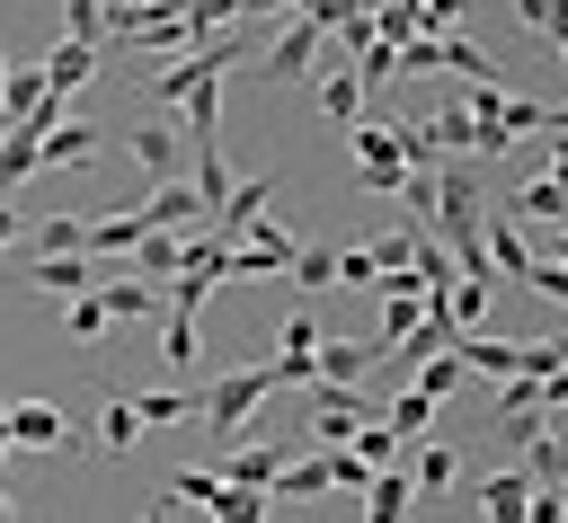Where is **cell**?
I'll list each match as a JSON object with an SVG mask.
<instances>
[{
	"label": "cell",
	"instance_id": "cell-7",
	"mask_svg": "<svg viewBox=\"0 0 568 523\" xmlns=\"http://www.w3.org/2000/svg\"><path fill=\"white\" fill-rule=\"evenodd\" d=\"M133 222H142V230H204V195H195L186 177H160V186L142 195Z\"/></svg>",
	"mask_w": 568,
	"mask_h": 523
},
{
	"label": "cell",
	"instance_id": "cell-22",
	"mask_svg": "<svg viewBox=\"0 0 568 523\" xmlns=\"http://www.w3.org/2000/svg\"><path fill=\"white\" fill-rule=\"evenodd\" d=\"M36 284L62 293V301H80L89 293V257H36Z\"/></svg>",
	"mask_w": 568,
	"mask_h": 523
},
{
	"label": "cell",
	"instance_id": "cell-29",
	"mask_svg": "<svg viewBox=\"0 0 568 523\" xmlns=\"http://www.w3.org/2000/svg\"><path fill=\"white\" fill-rule=\"evenodd\" d=\"M515 18H524L541 44H568V0H515Z\"/></svg>",
	"mask_w": 568,
	"mask_h": 523
},
{
	"label": "cell",
	"instance_id": "cell-11",
	"mask_svg": "<svg viewBox=\"0 0 568 523\" xmlns=\"http://www.w3.org/2000/svg\"><path fill=\"white\" fill-rule=\"evenodd\" d=\"M408 505H417V488H408V470H399V461L364 479V523H408Z\"/></svg>",
	"mask_w": 568,
	"mask_h": 523
},
{
	"label": "cell",
	"instance_id": "cell-1",
	"mask_svg": "<svg viewBox=\"0 0 568 523\" xmlns=\"http://www.w3.org/2000/svg\"><path fill=\"white\" fill-rule=\"evenodd\" d=\"M257 399H275V363H240V372H213V381H204V408H195V417H204L213 434H240Z\"/></svg>",
	"mask_w": 568,
	"mask_h": 523
},
{
	"label": "cell",
	"instance_id": "cell-21",
	"mask_svg": "<svg viewBox=\"0 0 568 523\" xmlns=\"http://www.w3.org/2000/svg\"><path fill=\"white\" fill-rule=\"evenodd\" d=\"M204 514H213V523H266V488H213Z\"/></svg>",
	"mask_w": 568,
	"mask_h": 523
},
{
	"label": "cell",
	"instance_id": "cell-41",
	"mask_svg": "<svg viewBox=\"0 0 568 523\" xmlns=\"http://www.w3.org/2000/svg\"><path fill=\"white\" fill-rule=\"evenodd\" d=\"M142 523H169V505H151V514H142Z\"/></svg>",
	"mask_w": 568,
	"mask_h": 523
},
{
	"label": "cell",
	"instance_id": "cell-25",
	"mask_svg": "<svg viewBox=\"0 0 568 523\" xmlns=\"http://www.w3.org/2000/svg\"><path fill=\"white\" fill-rule=\"evenodd\" d=\"M346 71H355V89H364V98H373V89H382V80H390V71H399V44H382V35H373V44H364V53H355V62H346Z\"/></svg>",
	"mask_w": 568,
	"mask_h": 523
},
{
	"label": "cell",
	"instance_id": "cell-43",
	"mask_svg": "<svg viewBox=\"0 0 568 523\" xmlns=\"http://www.w3.org/2000/svg\"><path fill=\"white\" fill-rule=\"evenodd\" d=\"M0 452H9V434H0Z\"/></svg>",
	"mask_w": 568,
	"mask_h": 523
},
{
	"label": "cell",
	"instance_id": "cell-14",
	"mask_svg": "<svg viewBox=\"0 0 568 523\" xmlns=\"http://www.w3.org/2000/svg\"><path fill=\"white\" fill-rule=\"evenodd\" d=\"M27 239V257H89L80 239H89V222L80 213H53V222H36V230H18Z\"/></svg>",
	"mask_w": 568,
	"mask_h": 523
},
{
	"label": "cell",
	"instance_id": "cell-13",
	"mask_svg": "<svg viewBox=\"0 0 568 523\" xmlns=\"http://www.w3.org/2000/svg\"><path fill=\"white\" fill-rule=\"evenodd\" d=\"M320 115H328L337 133H346V124H364V89H355V71H346V62H328V71H320Z\"/></svg>",
	"mask_w": 568,
	"mask_h": 523
},
{
	"label": "cell",
	"instance_id": "cell-5",
	"mask_svg": "<svg viewBox=\"0 0 568 523\" xmlns=\"http://www.w3.org/2000/svg\"><path fill=\"white\" fill-rule=\"evenodd\" d=\"M320 44H328V35H320L311 18H293V27H284L266 53H257V71H266L275 89H284V80H311V71H320Z\"/></svg>",
	"mask_w": 568,
	"mask_h": 523
},
{
	"label": "cell",
	"instance_id": "cell-23",
	"mask_svg": "<svg viewBox=\"0 0 568 523\" xmlns=\"http://www.w3.org/2000/svg\"><path fill=\"white\" fill-rule=\"evenodd\" d=\"M462 381H470V372H462V363H453V355H426V363H417V372H408V390H417V399H453V390H462Z\"/></svg>",
	"mask_w": 568,
	"mask_h": 523
},
{
	"label": "cell",
	"instance_id": "cell-18",
	"mask_svg": "<svg viewBox=\"0 0 568 523\" xmlns=\"http://www.w3.org/2000/svg\"><path fill=\"white\" fill-rule=\"evenodd\" d=\"M169 319H160V355H169V372H195V310H178V301H160Z\"/></svg>",
	"mask_w": 568,
	"mask_h": 523
},
{
	"label": "cell",
	"instance_id": "cell-34",
	"mask_svg": "<svg viewBox=\"0 0 568 523\" xmlns=\"http://www.w3.org/2000/svg\"><path fill=\"white\" fill-rule=\"evenodd\" d=\"M62 328H71V337H80V346H89V337H98V328H106V310H98V293H80V301H71V310H62Z\"/></svg>",
	"mask_w": 568,
	"mask_h": 523
},
{
	"label": "cell",
	"instance_id": "cell-9",
	"mask_svg": "<svg viewBox=\"0 0 568 523\" xmlns=\"http://www.w3.org/2000/svg\"><path fill=\"white\" fill-rule=\"evenodd\" d=\"M275 470H284V443H231V452H213L222 488H275Z\"/></svg>",
	"mask_w": 568,
	"mask_h": 523
},
{
	"label": "cell",
	"instance_id": "cell-17",
	"mask_svg": "<svg viewBox=\"0 0 568 523\" xmlns=\"http://www.w3.org/2000/svg\"><path fill=\"white\" fill-rule=\"evenodd\" d=\"M36 177V133H18V124H0V204L18 195Z\"/></svg>",
	"mask_w": 568,
	"mask_h": 523
},
{
	"label": "cell",
	"instance_id": "cell-20",
	"mask_svg": "<svg viewBox=\"0 0 568 523\" xmlns=\"http://www.w3.org/2000/svg\"><path fill=\"white\" fill-rule=\"evenodd\" d=\"M515 470H524V488H559V470H568V452H559V434H532Z\"/></svg>",
	"mask_w": 568,
	"mask_h": 523
},
{
	"label": "cell",
	"instance_id": "cell-16",
	"mask_svg": "<svg viewBox=\"0 0 568 523\" xmlns=\"http://www.w3.org/2000/svg\"><path fill=\"white\" fill-rule=\"evenodd\" d=\"M524 496H532L524 470H488L479 479V523H524Z\"/></svg>",
	"mask_w": 568,
	"mask_h": 523
},
{
	"label": "cell",
	"instance_id": "cell-26",
	"mask_svg": "<svg viewBox=\"0 0 568 523\" xmlns=\"http://www.w3.org/2000/svg\"><path fill=\"white\" fill-rule=\"evenodd\" d=\"M133 239H142V222H133V213H98L80 248H89V257H106V248H133Z\"/></svg>",
	"mask_w": 568,
	"mask_h": 523
},
{
	"label": "cell",
	"instance_id": "cell-12",
	"mask_svg": "<svg viewBox=\"0 0 568 523\" xmlns=\"http://www.w3.org/2000/svg\"><path fill=\"white\" fill-rule=\"evenodd\" d=\"M36 71H44V89H53L62 106H71V89H80V80L98 71V44H71V35H62V44H53V53L36 62Z\"/></svg>",
	"mask_w": 568,
	"mask_h": 523
},
{
	"label": "cell",
	"instance_id": "cell-15",
	"mask_svg": "<svg viewBox=\"0 0 568 523\" xmlns=\"http://www.w3.org/2000/svg\"><path fill=\"white\" fill-rule=\"evenodd\" d=\"M195 408H204V381H178V390H142V399H133L142 425H186Z\"/></svg>",
	"mask_w": 568,
	"mask_h": 523
},
{
	"label": "cell",
	"instance_id": "cell-24",
	"mask_svg": "<svg viewBox=\"0 0 568 523\" xmlns=\"http://www.w3.org/2000/svg\"><path fill=\"white\" fill-rule=\"evenodd\" d=\"M133 434H142V417H133V399H106V417H98V452L115 461V452H133Z\"/></svg>",
	"mask_w": 568,
	"mask_h": 523
},
{
	"label": "cell",
	"instance_id": "cell-39",
	"mask_svg": "<svg viewBox=\"0 0 568 523\" xmlns=\"http://www.w3.org/2000/svg\"><path fill=\"white\" fill-rule=\"evenodd\" d=\"M9 239H18V213H9V204H0V248H9Z\"/></svg>",
	"mask_w": 568,
	"mask_h": 523
},
{
	"label": "cell",
	"instance_id": "cell-2",
	"mask_svg": "<svg viewBox=\"0 0 568 523\" xmlns=\"http://www.w3.org/2000/svg\"><path fill=\"white\" fill-rule=\"evenodd\" d=\"M497 213H506V222H532V230H568V177H559V151H550L532 177H515V186L497 195Z\"/></svg>",
	"mask_w": 568,
	"mask_h": 523
},
{
	"label": "cell",
	"instance_id": "cell-32",
	"mask_svg": "<svg viewBox=\"0 0 568 523\" xmlns=\"http://www.w3.org/2000/svg\"><path fill=\"white\" fill-rule=\"evenodd\" d=\"M293 284H337V248H293Z\"/></svg>",
	"mask_w": 568,
	"mask_h": 523
},
{
	"label": "cell",
	"instance_id": "cell-19",
	"mask_svg": "<svg viewBox=\"0 0 568 523\" xmlns=\"http://www.w3.org/2000/svg\"><path fill=\"white\" fill-rule=\"evenodd\" d=\"M98 310H106V319H151V310H160V284H151V275H142V284H106Z\"/></svg>",
	"mask_w": 568,
	"mask_h": 523
},
{
	"label": "cell",
	"instance_id": "cell-4",
	"mask_svg": "<svg viewBox=\"0 0 568 523\" xmlns=\"http://www.w3.org/2000/svg\"><path fill=\"white\" fill-rule=\"evenodd\" d=\"M302 390H311V443H346L355 425H373L364 390H337V381H302Z\"/></svg>",
	"mask_w": 568,
	"mask_h": 523
},
{
	"label": "cell",
	"instance_id": "cell-8",
	"mask_svg": "<svg viewBox=\"0 0 568 523\" xmlns=\"http://www.w3.org/2000/svg\"><path fill=\"white\" fill-rule=\"evenodd\" d=\"M0 434H9V452H53V443H62V408L9 399V408H0Z\"/></svg>",
	"mask_w": 568,
	"mask_h": 523
},
{
	"label": "cell",
	"instance_id": "cell-44",
	"mask_svg": "<svg viewBox=\"0 0 568 523\" xmlns=\"http://www.w3.org/2000/svg\"><path fill=\"white\" fill-rule=\"evenodd\" d=\"M0 408H9V399H0Z\"/></svg>",
	"mask_w": 568,
	"mask_h": 523
},
{
	"label": "cell",
	"instance_id": "cell-35",
	"mask_svg": "<svg viewBox=\"0 0 568 523\" xmlns=\"http://www.w3.org/2000/svg\"><path fill=\"white\" fill-rule=\"evenodd\" d=\"M320 470H328V488H355V496H364V479H373L355 452H320Z\"/></svg>",
	"mask_w": 568,
	"mask_h": 523
},
{
	"label": "cell",
	"instance_id": "cell-33",
	"mask_svg": "<svg viewBox=\"0 0 568 523\" xmlns=\"http://www.w3.org/2000/svg\"><path fill=\"white\" fill-rule=\"evenodd\" d=\"M524 284H532L541 301H568V266H559V257H532V266H524Z\"/></svg>",
	"mask_w": 568,
	"mask_h": 523
},
{
	"label": "cell",
	"instance_id": "cell-31",
	"mask_svg": "<svg viewBox=\"0 0 568 523\" xmlns=\"http://www.w3.org/2000/svg\"><path fill=\"white\" fill-rule=\"evenodd\" d=\"M178 18H186V35H195V44H204V35H213V27H231V18H240V0H186V9H178Z\"/></svg>",
	"mask_w": 568,
	"mask_h": 523
},
{
	"label": "cell",
	"instance_id": "cell-37",
	"mask_svg": "<svg viewBox=\"0 0 568 523\" xmlns=\"http://www.w3.org/2000/svg\"><path fill=\"white\" fill-rule=\"evenodd\" d=\"M337 284H364V293H373V257H364V248H337Z\"/></svg>",
	"mask_w": 568,
	"mask_h": 523
},
{
	"label": "cell",
	"instance_id": "cell-40",
	"mask_svg": "<svg viewBox=\"0 0 568 523\" xmlns=\"http://www.w3.org/2000/svg\"><path fill=\"white\" fill-rule=\"evenodd\" d=\"M0 523H18V496H9V488H0Z\"/></svg>",
	"mask_w": 568,
	"mask_h": 523
},
{
	"label": "cell",
	"instance_id": "cell-27",
	"mask_svg": "<svg viewBox=\"0 0 568 523\" xmlns=\"http://www.w3.org/2000/svg\"><path fill=\"white\" fill-rule=\"evenodd\" d=\"M364 257H373V275L408 266V257H417V222H408V230H373V239H364Z\"/></svg>",
	"mask_w": 568,
	"mask_h": 523
},
{
	"label": "cell",
	"instance_id": "cell-42",
	"mask_svg": "<svg viewBox=\"0 0 568 523\" xmlns=\"http://www.w3.org/2000/svg\"><path fill=\"white\" fill-rule=\"evenodd\" d=\"M0 80H9V53H0Z\"/></svg>",
	"mask_w": 568,
	"mask_h": 523
},
{
	"label": "cell",
	"instance_id": "cell-3",
	"mask_svg": "<svg viewBox=\"0 0 568 523\" xmlns=\"http://www.w3.org/2000/svg\"><path fill=\"white\" fill-rule=\"evenodd\" d=\"M346 142H355V186H373V195H399L408 160H399V142H390V124H346Z\"/></svg>",
	"mask_w": 568,
	"mask_h": 523
},
{
	"label": "cell",
	"instance_id": "cell-38",
	"mask_svg": "<svg viewBox=\"0 0 568 523\" xmlns=\"http://www.w3.org/2000/svg\"><path fill=\"white\" fill-rule=\"evenodd\" d=\"M311 346H320V328H311V310H293L284 319V355H311Z\"/></svg>",
	"mask_w": 568,
	"mask_h": 523
},
{
	"label": "cell",
	"instance_id": "cell-28",
	"mask_svg": "<svg viewBox=\"0 0 568 523\" xmlns=\"http://www.w3.org/2000/svg\"><path fill=\"white\" fill-rule=\"evenodd\" d=\"M62 35L71 44H106V0H62Z\"/></svg>",
	"mask_w": 568,
	"mask_h": 523
},
{
	"label": "cell",
	"instance_id": "cell-6",
	"mask_svg": "<svg viewBox=\"0 0 568 523\" xmlns=\"http://www.w3.org/2000/svg\"><path fill=\"white\" fill-rule=\"evenodd\" d=\"M178 160H186V133H178L169 115H142V124H133V168H142V186L178 177Z\"/></svg>",
	"mask_w": 568,
	"mask_h": 523
},
{
	"label": "cell",
	"instance_id": "cell-10",
	"mask_svg": "<svg viewBox=\"0 0 568 523\" xmlns=\"http://www.w3.org/2000/svg\"><path fill=\"white\" fill-rule=\"evenodd\" d=\"M98 160V124H44L36 133V177L44 168H89Z\"/></svg>",
	"mask_w": 568,
	"mask_h": 523
},
{
	"label": "cell",
	"instance_id": "cell-36",
	"mask_svg": "<svg viewBox=\"0 0 568 523\" xmlns=\"http://www.w3.org/2000/svg\"><path fill=\"white\" fill-rule=\"evenodd\" d=\"M524 523H568V505H559V488H532V496H524Z\"/></svg>",
	"mask_w": 568,
	"mask_h": 523
},
{
	"label": "cell",
	"instance_id": "cell-30",
	"mask_svg": "<svg viewBox=\"0 0 568 523\" xmlns=\"http://www.w3.org/2000/svg\"><path fill=\"white\" fill-rule=\"evenodd\" d=\"M133 257H142V275H178V230H142Z\"/></svg>",
	"mask_w": 568,
	"mask_h": 523
}]
</instances>
